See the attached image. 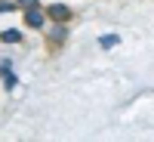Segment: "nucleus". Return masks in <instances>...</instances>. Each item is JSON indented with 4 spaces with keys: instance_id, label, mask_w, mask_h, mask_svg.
Segmentation results:
<instances>
[{
    "instance_id": "obj_1",
    "label": "nucleus",
    "mask_w": 154,
    "mask_h": 142,
    "mask_svg": "<svg viewBox=\"0 0 154 142\" xmlns=\"http://www.w3.org/2000/svg\"><path fill=\"white\" fill-rule=\"evenodd\" d=\"M25 22H28V28H43V25H46V16L40 12V6H31L28 12H25Z\"/></svg>"
},
{
    "instance_id": "obj_2",
    "label": "nucleus",
    "mask_w": 154,
    "mask_h": 142,
    "mask_svg": "<svg viewBox=\"0 0 154 142\" xmlns=\"http://www.w3.org/2000/svg\"><path fill=\"white\" fill-rule=\"evenodd\" d=\"M49 16H53L56 22H68V19H71V6H65V3H53V6H49Z\"/></svg>"
},
{
    "instance_id": "obj_3",
    "label": "nucleus",
    "mask_w": 154,
    "mask_h": 142,
    "mask_svg": "<svg viewBox=\"0 0 154 142\" xmlns=\"http://www.w3.org/2000/svg\"><path fill=\"white\" fill-rule=\"evenodd\" d=\"M0 40H3V43H19V40H22V31H19V28H9V31L0 34Z\"/></svg>"
},
{
    "instance_id": "obj_4",
    "label": "nucleus",
    "mask_w": 154,
    "mask_h": 142,
    "mask_svg": "<svg viewBox=\"0 0 154 142\" xmlns=\"http://www.w3.org/2000/svg\"><path fill=\"white\" fill-rule=\"evenodd\" d=\"M117 40H120L117 34H102V40H99V43H102V49H111V46H117Z\"/></svg>"
},
{
    "instance_id": "obj_5",
    "label": "nucleus",
    "mask_w": 154,
    "mask_h": 142,
    "mask_svg": "<svg viewBox=\"0 0 154 142\" xmlns=\"http://www.w3.org/2000/svg\"><path fill=\"white\" fill-rule=\"evenodd\" d=\"M9 71H12V62L3 59V62H0V74H9Z\"/></svg>"
},
{
    "instance_id": "obj_6",
    "label": "nucleus",
    "mask_w": 154,
    "mask_h": 142,
    "mask_svg": "<svg viewBox=\"0 0 154 142\" xmlns=\"http://www.w3.org/2000/svg\"><path fill=\"white\" fill-rule=\"evenodd\" d=\"M53 40H65V28H53Z\"/></svg>"
},
{
    "instance_id": "obj_7",
    "label": "nucleus",
    "mask_w": 154,
    "mask_h": 142,
    "mask_svg": "<svg viewBox=\"0 0 154 142\" xmlns=\"http://www.w3.org/2000/svg\"><path fill=\"white\" fill-rule=\"evenodd\" d=\"M16 6H19V3H6V0H3V3H0V12H12Z\"/></svg>"
},
{
    "instance_id": "obj_8",
    "label": "nucleus",
    "mask_w": 154,
    "mask_h": 142,
    "mask_svg": "<svg viewBox=\"0 0 154 142\" xmlns=\"http://www.w3.org/2000/svg\"><path fill=\"white\" fill-rule=\"evenodd\" d=\"M19 6H25V9H31V6H37V0H16Z\"/></svg>"
},
{
    "instance_id": "obj_9",
    "label": "nucleus",
    "mask_w": 154,
    "mask_h": 142,
    "mask_svg": "<svg viewBox=\"0 0 154 142\" xmlns=\"http://www.w3.org/2000/svg\"><path fill=\"white\" fill-rule=\"evenodd\" d=\"M16 84H19V80H16V77H12V71H9V74H6V87H9V90H16Z\"/></svg>"
}]
</instances>
